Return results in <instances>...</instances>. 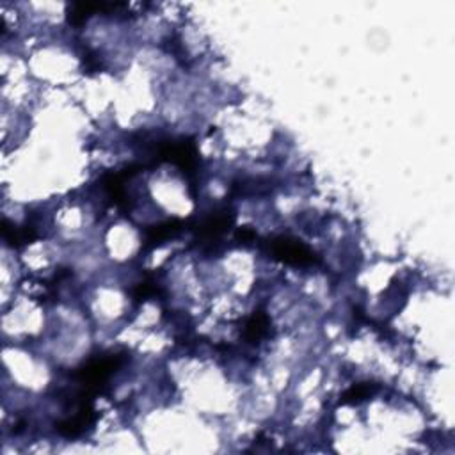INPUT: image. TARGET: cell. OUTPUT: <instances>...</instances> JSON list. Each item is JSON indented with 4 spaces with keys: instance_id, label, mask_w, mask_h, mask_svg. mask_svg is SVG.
Returning <instances> with one entry per match:
<instances>
[{
    "instance_id": "obj_3",
    "label": "cell",
    "mask_w": 455,
    "mask_h": 455,
    "mask_svg": "<svg viewBox=\"0 0 455 455\" xmlns=\"http://www.w3.org/2000/svg\"><path fill=\"white\" fill-rule=\"evenodd\" d=\"M184 226L185 223L180 219H171V221H166V223L150 226L148 229H146V235H145V249H153V247L162 246L166 240L177 236L178 233L184 229Z\"/></svg>"
},
{
    "instance_id": "obj_2",
    "label": "cell",
    "mask_w": 455,
    "mask_h": 455,
    "mask_svg": "<svg viewBox=\"0 0 455 455\" xmlns=\"http://www.w3.org/2000/svg\"><path fill=\"white\" fill-rule=\"evenodd\" d=\"M271 256L281 263L293 265V267H310L317 265L318 256L300 240L292 239V236H276L268 242Z\"/></svg>"
},
{
    "instance_id": "obj_7",
    "label": "cell",
    "mask_w": 455,
    "mask_h": 455,
    "mask_svg": "<svg viewBox=\"0 0 455 455\" xmlns=\"http://www.w3.org/2000/svg\"><path fill=\"white\" fill-rule=\"evenodd\" d=\"M375 393H377V385H374V382H360V385H354L352 388H349L343 393L340 404L342 406H354V404H361L363 400H368Z\"/></svg>"
},
{
    "instance_id": "obj_9",
    "label": "cell",
    "mask_w": 455,
    "mask_h": 455,
    "mask_svg": "<svg viewBox=\"0 0 455 455\" xmlns=\"http://www.w3.org/2000/svg\"><path fill=\"white\" fill-rule=\"evenodd\" d=\"M235 239L239 240V242H253V240L256 239V231H254V229L249 228V226L239 228Z\"/></svg>"
},
{
    "instance_id": "obj_5",
    "label": "cell",
    "mask_w": 455,
    "mask_h": 455,
    "mask_svg": "<svg viewBox=\"0 0 455 455\" xmlns=\"http://www.w3.org/2000/svg\"><path fill=\"white\" fill-rule=\"evenodd\" d=\"M2 236L9 246L13 247H20L25 246V244H31L32 240H36L38 233L32 226H23L18 228L14 224H11L9 221H4L2 223Z\"/></svg>"
},
{
    "instance_id": "obj_1",
    "label": "cell",
    "mask_w": 455,
    "mask_h": 455,
    "mask_svg": "<svg viewBox=\"0 0 455 455\" xmlns=\"http://www.w3.org/2000/svg\"><path fill=\"white\" fill-rule=\"evenodd\" d=\"M125 361V354L120 352H113V354H107V356L102 357H95L91 360L89 363H85L84 367L78 368L75 372V377L80 381L82 388L91 392L93 395L100 392L103 385L107 382V379L117 370V368L123 365Z\"/></svg>"
},
{
    "instance_id": "obj_4",
    "label": "cell",
    "mask_w": 455,
    "mask_h": 455,
    "mask_svg": "<svg viewBox=\"0 0 455 455\" xmlns=\"http://www.w3.org/2000/svg\"><path fill=\"white\" fill-rule=\"evenodd\" d=\"M233 221H235V216H233L231 212H228V210H223V212L219 214H214V216H210L205 223L199 224L198 228L199 236L205 240L217 239V236L223 235L224 231H228V228L231 226Z\"/></svg>"
},
{
    "instance_id": "obj_6",
    "label": "cell",
    "mask_w": 455,
    "mask_h": 455,
    "mask_svg": "<svg viewBox=\"0 0 455 455\" xmlns=\"http://www.w3.org/2000/svg\"><path fill=\"white\" fill-rule=\"evenodd\" d=\"M268 317L263 311H254L253 317L246 322V329H244V338L251 343L260 342L263 336L268 333Z\"/></svg>"
},
{
    "instance_id": "obj_8",
    "label": "cell",
    "mask_w": 455,
    "mask_h": 455,
    "mask_svg": "<svg viewBox=\"0 0 455 455\" xmlns=\"http://www.w3.org/2000/svg\"><path fill=\"white\" fill-rule=\"evenodd\" d=\"M157 293H159V286L152 281L139 283V285L134 288L135 300H146L150 299V297H155Z\"/></svg>"
}]
</instances>
